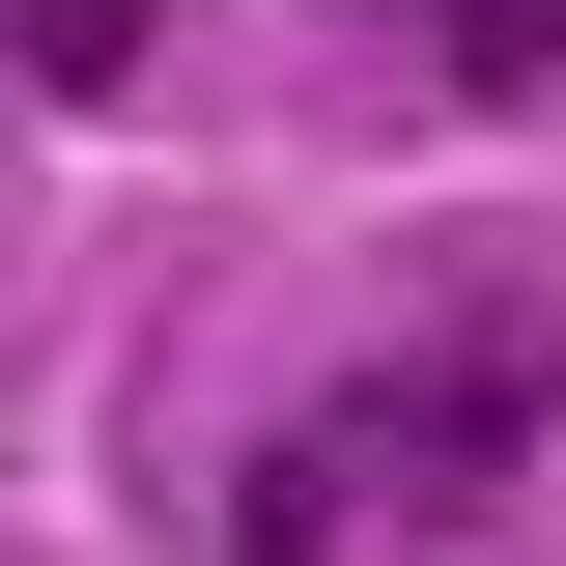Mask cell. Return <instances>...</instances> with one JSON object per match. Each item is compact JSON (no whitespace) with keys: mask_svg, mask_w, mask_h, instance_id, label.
I'll use <instances>...</instances> for the list:
<instances>
[{"mask_svg":"<svg viewBox=\"0 0 566 566\" xmlns=\"http://www.w3.org/2000/svg\"><path fill=\"white\" fill-rule=\"evenodd\" d=\"M538 424H566V340H538V312H453L424 368H368V397H340V453H368V482H510Z\"/></svg>","mask_w":566,"mask_h":566,"instance_id":"1","label":"cell"},{"mask_svg":"<svg viewBox=\"0 0 566 566\" xmlns=\"http://www.w3.org/2000/svg\"><path fill=\"white\" fill-rule=\"evenodd\" d=\"M397 29L482 85V114H538V85H566V0H397Z\"/></svg>","mask_w":566,"mask_h":566,"instance_id":"3","label":"cell"},{"mask_svg":"<svg viewBox=\"0 0 566 566\" xmlns=\"http://www.w3.org/2000/svg\"><path fill=\"white\" fill-rule=\"evenodd\" d=\"M0 29H29V85H142V29H170V0H0Z\"/></svg>","mask_w":566,"mask_h":566,"instance_id":"4","label":"cell"},{"mask_svg":"<svg viewBox=\"0 0 566 566\" xmlns=\"http://www.w3.org/2000/svg\"><path fill=\"white\" fill-rule=\"evenodd\" d=\"M340 538H368V453H340V424H283L255 482H227V566H340Z\"/></svg>","mask_w":566,"mask_h":566,"instance_id":"2","label":"cell"}]
</instances>
